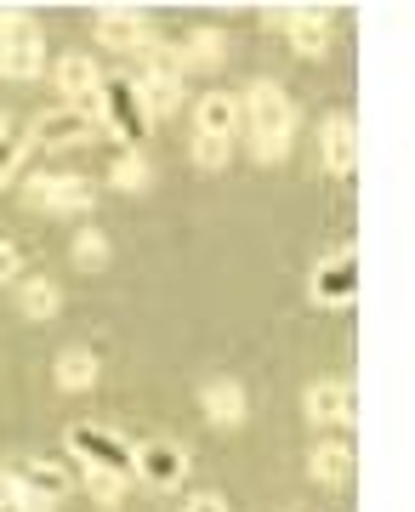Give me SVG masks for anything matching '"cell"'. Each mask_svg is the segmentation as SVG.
Instances as JSON below:
<instances>
[{
    "label": "cell",
    "instance_id": "obj_3",
    "mask_svg": "<svg viewBox=\"0 0 415 512\" xmlns=\"http://www.w3.org/2000/svg\"><path fill=\"white\" fill-rule=\"evenodd\" d=\"M52 80H57V92H63V103H74V109H91L97 120H103V74H97V57L63 52V57L52 63Z\"/></svg>",
    "mask_w": 415,
    "mask_h": 512
},
{
    "label": "cell",
    "instance_id": "obj_30",
    "mask_svg": "<svg viewBox=\"0 0 415 512\" xmlns=\"http://www.w3.org/2000/svg\"><path fill=\"white\" fill-rule=\"evenodd\" d=\"M18 18H23V12H0V40L12 35V23H18Z\"/></svg>",
    "mask_w": 415,
    "mask_h": 512
},
{
    "label": "cell",
    "instance_id": "obj_20",
    "mask_svg": "<svg viewBox=\"0 0 415 512\" xmlns=\"http://www.w3.org/2000/svg\"><path fill=\"white\" fill-rule=\"evenodd\" d=\"M126 484L131 473H114V467H86V495L97 507H120L126 501Z\"/></svg>",
    "mask_w": 415,
    "mask_h": 512
},
{
    "label": "cell",
    "instance_id": "obj_22",
    "mask_svg": "<svg viewBox=\"0 0 415 512\" xmlns=\"http://www.w3.org/2000/svg\"><path fill=\"white\" fill-rule=\"evenodd\" d=\"M0 512H52V501L35 495L18 473H0Z\"/></svg>",
    "mask_w": 415,
    "mask_h": 512
},
{
    "label": "cell",
    "instance_id": "obj_28",
    "mask_svg": "<svg viewBox=\"0 0 415 512\" xmlns=\"http://www.w3.org/2000/svg\"><path fill=\"white\" fill-rule=\"evenodd\" d=\"M23 279V251L12 239H0V285H18Z\"/></svg>",
    "mask_w": 415,
    "mask_h": 512
},
{
    "label": "cell",
    "instance_id": "obj_11",
    "mask_svg": "<svg viewBox=\"0 0 415 512\" xmlns=\"http://www.w3.org/2000/svg\"><path fill=\"white\" fill-rule=\"evenodd\" d=\"M245 131V103L234 92H205L194 97V137H217V143H234Z\"/></svg>",
    "mask_w": 415,
    "mask_h": 512
},
{
    "label": "cell",
    "instance_id": "obj_5",
    "mask_svg": "<svg viewBox=\"0 0 415 512\" xmlns=\"http://www.w3.org/2000/svg\"><path fill=\"white\" fill-rule=\"evenodd\" d=\"M313 302L319 308H353L359 302V256L336 251L313 268Z\"/></svg>",
    "mask_w": 415,
    "mask_h": 512
},
{
    "label": "cell",
    "instance_id": "obj_27",
    "mask_svg": "<svg viewBox=\"0 0 415 512\" xmlns=\"http://www.w3.org/2000/svg\"><path fill=\"white\" fill-rule=\"evenodd\" d=\"M23 154H29V137H0V188H6L12 177H18Z\"/></svg>",
    "mask_w": 415,
    "mask_h": 512
},
{
    "label": "cell",
    "instance_id": "obj_18",
    "mask_svg": "<svg viewBox=\"0 0 415 512\" xmlns=\"http://www.w3.org/2000/svg\"><path fill=\"white\" fill-rule=\"evenodd\" d=\"M57 308H63V291H57L46 274L18 279V313L23 319H57Z\"/></svg>",
    "mask_w": 415,
    "mask_h": 512
},
{
    "label": "cell",
    "instance_id": "obj_23",
    "mask_svg": "<svg viewBox=\"0 0 415 512\" xmlns=\"http://www.w3.org/2000/svg\"><path fill=\"white\" fill-rule=\"evenodd\" d=\"M148 177H154V171H148L143 148H126V154L114 160V171H109V183H114V188H126V194H143Z\"/></svg>",
    "mask_w": 415,
    "mask_h": 512
},
{
    "label": "cell",
    "instance_id": "obj_26",
    "mask_svg": "<svg viewBox=\"0 0 415 512\" xmlns=\"http://www.w3.org/2000/svg\"><path fill=\"white\" fill-rule=\"evenodd\" d=\"M234 160V143H217V137H194V165L199 171H222Z\"/></svg>",
    "mask_w": 415,
    "mask_h": 512
},
{
    "label": "cell",
    "instance_id": "obj_9",
    "mask_svg": "<svg viewBox=\"0 0 415 512\" xmlns=\"http://www.w3.org/2000/svg\"><path fill=\"white\" fill-rule=\"evenodd\" d=\"M97 46L143 57L148 46H160V40H154V23H148L143 12H131V6H109V12L97 18Z\"/></svg>",
    "mask_w": 415,
    "mask_h": 512
},
{
    "label": "cell",
    "instance_id": "obj_19",
    "mask_svg": "<svg viewBox=\"0 0 415 512\" xmlns=\"http://www.w3.org/2000/svg\"><path fill=\"white\" fill-rule=\"evenodd\" d=\"M182 63H188V69H222V63H228V35H222V29H188Z\"/></svg>",
    "mask_w": 415,
    "mask_h": 512
},
{
    "label": "cell",
    "instance_id": "obj_4",
    "mask_svg": "<svg viewBox=\"0 0 415 512\" xmlns=\"http://www.w3.org/2000/svg\"><path fill=\"white\" fill-rule=\"evenodd\" d=\"M69 450L80 456V467H114V473H137V450L120 444L114 433L91 427V421H74L69 427Z\"/></svg>",
    "mask_w": 415,
    "mask_h": 512
},
{
    "label": "cell",
    "instance_id": "obj_17",
    "mask_svg": "<svg viewBox=\"0 0 415 512\" xmlns=\"http://www.w3.org/2000/svg\"><path fill=\"white\" fill-rule=\"evenodd\" d=\"M52 376H57L63 393H86V387H97V353L91 348H63L57 365H52Z\"/></svg>",
    "mask_w": 415,
    "mask_h": 512
},
{
    "label": "cell",
    "instance_id": "obj_31",
    "mask_svg": "<svg viewBox=\"0 0 415 512\" xmlns=\"http://www.w3.org/2000/svg\"><path fill=\"white\" fill-rule=\"evenodd\" d=\"M0 137H12V126H6V114H0Z\"/></svg>",
    "mask_w": 415,
    "mask_h": 512
},
{
    "label": "cell",
    "instance_id": "obj_13",
    "mask_svg": "<svg viewBox=\"0 0 415 512\" xmlns=\"http://www.w3.org/2000/svg\"><path fill=\"white\" fill-rule=\"evenodd\" d=\"M319 148H325L330 177H353L359 171V126H353V114H330L319 126Z\"/></svg>",
    "mask_w": 415,
    "mask_h": 512
},
{
    "label": "cell",
    "instance_id": "obj_25",
    "mask_svg": "<svg viewBox=\"0 0 415 512\" xmlns=\"http://www.w3.org/2000/svg\"><path fill=\"white\" fill-rule=\"evenodd\" d=\"M182 74H188L182 52H171V46H148L143 52V80H182Z\"/></svg>",
    "mask_w": 415,
    "mask_h": 512
},
{
    "label": "cell",
    "instance_id": "obj_21",
    "mask_svg": "<svg viewBox=\"0 0 415 512\" xmlns=\"http://www.w3.org/2000/svg\"><path fill=\"white\" fill-rule=\"evenodd\" d=\"M137 92H143V109L154 120H171L182 109V80H137Z\"/></svg>",
    "mask_w": 415,
    "mask_h": 512
},
{
    "label": "cell",
    "instance_id": "obj_1",
    "mask_svg": "<svg viewBox=\"0 0 415 512\" xmlns=\"http://www.w3.org/2000/svg\"><path fill=\"white\" fill-rule=\"evenodd\" d=\"M245 137H251V154L262 165H279L290 154V137H296V103L279 92V80H251L245 92Z\"/></svg>",
    "mask_w": 415,
    "mask_h": 512
},
{
    "label": "cell",
    "instance_id": "obj_12",
    "mask_svg": "<svg viewBox=\"0 0 415 512\" xmlns=\"http://www.w3.org/2000/svg\"><path fill=\"white\" fill-rule=\"evenodd\" d=\"M199 404H205V421L211 427H245V416H251V399H245V387L234 382V376H211V382L199 387Z\"/></svg>",
    "mask_w": 415,
    "mask_h": 512
},
{
    "label": "cell",
    "instance_id": "obj_29",
    "mask_svg": "<svg viewBox=\"0 0 415 512\" xmlns=\"http://www.w3.org/2000/svg\"><path fill=\"white\" fill-rule=\"evenodd\" d=\"M182 512H228V501H222L217 490H205V495H194V501H188Z\"/></svg>",
    "mask_w": 415,
    "mask_h": 512
},
{
    "label": "cell",
    "instance_id": "obj_15",
    "mask_svg": "<svg viewBox=\"0 0 415 512\" xmlns=\"http://www.w3.org/2000/svg\"><path fill=\"white\" fill-rule=\"evenodd\" d=\"M12 473L23 478V484H29V490L35 495H46V501H63V495L74 490V473H69V461H46V456H23L18 467H12Z\"/></svg>",
    "mask_w": 415,
    "mask_h": 512
},
{
    "label": "cell",
    "instance_id": "obj_2",
    "mask_svg": "<svg viewBox=\"0 0 415 512\" xmlns=\"http://www.w3.org/2000/svg\"><path fill=\"white\" fill-rule=\"evenodd\" d=\"M97 114L91 109H74V103H57V109H46L29 126V148H80V143H91L97 137Z\"/></svg>",
    "mask_w": 415,
    "mask_h": 512
},
{
    "label": "cell",
    "instance_id": "obj_8",
    "mask_svg": "<svg viewBox=\"0 0 415 512\" xmlns=\"http://www.w3.org/2000/svg\"><path fill=\"white\" fill-rule=\"evenodd\" d=\"M40 69H46V40H40L35 18H18L12 35L0 40V74L6 80H35Z\"/></svg>",
    "mask_w": 415,
    "mask_h": 512
},
{
    "label": "cell",
    "instance_id": "obj_7",
    "mask_svg": "<svg viewBox=\"0 0 415 512\" xmlns=\"http://www.w3.org/2000/svg\"><path fill=\"white\" fill-rule=\"evenodd\" d=\"M91 183L86 177H29V205L35 211H46V217H74V211H91Z\"/></svg>",
    "mask_w": 415,
    "mask_h": 512
},
{
    "label": "cell",
    "instance_id": "obj_24",
    "mask_svg": "<svg viewBox=\"0 0 415 512\" xmlns=\"http://www.w3.org/2000/svg\"><path fill=\"white\" fill-rule=\"evenodd\" d=\"M69 256H74V268H80V274H91V268H103V262H109V239L97 234V228H80L74 245H69Z\"/></svg>",
    "mask_w": 415,
    "mask_h": 512
},
{
    "label": "cell",
    "instance_id": "obj_16",
    "mask_svg": "<svg viewBox=\"0 0 415 512\" xmlns=\"http://www.w3.org/2000/svg\"><path fill=\"white\" fill-rule=\"evenodd\" d=\"M307 478L313 484H347L353 478V444H313L307 450Z\"/></svg>",
    "mask_w": 415,
    "mask_h": 512
},
{
    "label": "cell",
    "instance_id": "obj_14",
    "mask_svg": "<svg viewBox=\"0 0 415 512\" xmlns=\"http://www.w3.org/2000/svg\"><path fill=\"white\" fill-rule=\"evenodd\" d=\"M296 57H325L330 52V12L325 6H290V23H285Z\"/></svg>",
    "mask_w": 415,
    "mask_h": 512
},
{
    "label": "cell",
    "instance_id": "obj_6",
    "mask_svg": "<svg viewBox=\"0 0 415 512\" xmlns=\"http://www.w3.org/2000/svg\"><path fill=\"white\" fill-rule=\"evenodd\" d=\"M302 410H307L313 427H353V416H359V393H353V382L325 376V382H313L302 393Z\"/></svg>",
    "mask_w": 415,
    "mask_h": 512
},
{
    "label": "cell",
    "instance_id": "obj_10",
    "mask_svg": "<svg viewBox=\"0 0 415 512\" xmlns=\"http://www.w3.org/2000/svg\"><path fill=\"white\" fill-rule=\"evenodd\" d=\"M137 478H143L148 490H177L182 478H188V450L171 439L137 444Z\"/></svg>",
    "mask_w": 415,
    "mask_h": 512
}]
</instances>
